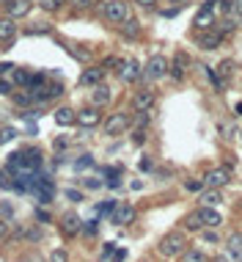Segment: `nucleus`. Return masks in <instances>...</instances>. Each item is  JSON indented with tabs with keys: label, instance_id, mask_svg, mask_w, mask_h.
Segmentation results:
<instances>
[{
	"label": "nucleus",
	"instance_id": "27",
	"mask_svg": "<svg viewBox=\"0 0 242 262\" xmlns=\"http://www.w3.org/2000/svg\"><path fill=\"white\" fill-rule=\"evenodd\" d=\"M64 3H66V0H39V9H44V11H50V14H52V11L64 9Z\"/></svg>",
	"mask_w": 242,
	"mask_h": 262
},
{
	"label": "nucleus",
	"instance_id": "29",
	"mask_svg": "<svg viewBox=\"0 0 242 262\" xmlns=\"http://www.w3.org/2000/svg\"><path fill=\"white\" fill-rule=\"evenodd\" d=\"M14 83H17V86H22V89H28V86H31V72L17 69V72H14Z\"/></svg>",
	"mask_w": 242,
	"mask_h": 262
},
{
	"label": "nucleus",
	"instance_id": "52",
	"mask_svg": "<svg viewBox=\"0 0 242 262\" xmlns=\"http://www.w3.org/2000/svg\"><path fill=\"white\" fill-rule=\"evenodd\" d=\"M204 240H209V243H215V240H218V234H215V232H204Z\"/></svg>",
	"mask_w": 242,
	"mask_h": 262
},
{
	"label": "nucleus",
	"instance_id": "55",
	"mask_svg": "<svg viewBox=\"0 0 242 262\" xmlns=\"http://www.w3.org/2000/svg\"><path fill=\"white\" fill-rule=\"evenodd\" d=\"M237 113H239V116H242V102H239V105H237Z\"/></svg>",
	"mask_w": 242,
	"mask_h": 262
},
{
	"label": "nucleus",
	"instance_id": "11",
	"mask_svg": "<svg viewBox=\"0 0 242 262\" xmlns=\"http://www.w3.org/2000/svg\"><path fill=\"white\" fill-rule=\"evenodd\" d=\"M105 66H88V69H83L80 72V80L77 83L80 86H97V83H102L105 80Z\"/></svg>",
	"mask_w": 242,
	"mask_h": 262
},
{
	"label": "nucleus",
	"instance_id": "33",
	"mask_svg": "<svg viewBox=\"0 0 242 262\" xmlns=\"http://www.w3.org/2000/svg\"><path fill=\"white\" fill-rule=\"evenodd\" d=\"M88 166H94V158H91V154H80V160L75 163V169L83 171V169H88Z\"/></svg>",
	"mask_w": 242,
	"mask_h": 262
},
{
	"label": "nucleus",
	"instance_id": "22",
	"mask_svg": "<svg viewBox=\"0 0 242 262\" xmlns=\"http://www.w3.org/2000/svg\"><path fill=\"white\" fill-rule=\"evenodd\" d=\"M212 19H215V17H212V9H209V6H204V9L196 14V25L206 31V28H212Z\"/></svg>",
	"mask_w": 242,
	"mask_h": 262
},
{
	"label": "nucleus",
	"instance_id": "6",
	"mask_svg": "<svg viewBox=\"0 0 242 262\" xmlns=\"http://www.w3.org/2000/svg\"><path fill=\"white\" fill-rule=\"evenodd\" d=\"M58 229L64 232L66 238H75V234L83 232V221H80L77 213H64V216H60V221H58Z\"/></svg>",
	"mask_w": 242,
	"mask_h": 262
},
{
	"label": "nucleus",
	"instance_id": "19",
	"mask_svg": "<svg viewBox=\"0 0 242 262\" xmlns=\"http://www.w3.org/2000/svg\"><path fill=\"white\" fill-rule=\"evenodd\" d=\"M187 64H190V61H187L185 53H176V58H173V66H171V77H173V80H182V77H185Z\"/></svg>",
	"mask_w": 242,
	"mask_h": 262
},
{
	"label": "nucleus",
	"instance_id": "9",
	"mask_svg": "<svg viewBox=\"0 0 242 262\" xmlns=\"http://www.w3.org/2000/svg\"><path fill=\"white\" fill-rule=\"evenodd\" d=\"M154 102H157V94L152 89H140V91H135V97H132V108L135 111H152Z\"/></svg>",
	"mask_w": 242,
	"mask_h": 262
},
{
	"label": "nucleus",
	"instance_id": "14",
	"mask_svg": "<svg viewBox=\"0 0 242 262\" xmlns=\"http://www.w3.org/2000/svg\"><path fill=\"white\" fill-rule=\"evenodd\" d=\"M110 99H113V91L107 89L105 83H97V86H94V94H91V102L97 105V108H102V105H107V102H110Z\"/></svg>",
	"mask_w": 242,
	"mask_h": 262
},
{
	"label": "nucleus",
	"instance_id": "20",
	"mask_svg": "<svg viewBox=\"0 0 242 262\" xmlns=\"http://www.w3.org/2000/svg\"><path fill=\"white\" fill-rule=\"evenodd\" d=\"M121 33H124L127 39H135L140 33V22H138V19H132V17H127L124 22H121Z\"/></svg>",
	"mask_w": 242,
	"mask_h": 262
},
{
	"label": "nucleus",
	"instance_id": "26",
	"mask_svg": "<svg viewBox=\"0 0 242 262\" xmlns=\"http://www.w3.org/2000/svg\"><path fill=\"white\" fill-rule=\"evenodd\" d=\"M228 248H231L237 257H242V232H234V234H228Z\"/></svg>",
	"mask_w": 242,
	"mask_h": 262
},
{
	"label": "nucleus",
	"instance_id": "10",
	"mask_svg": "<svg viewBox=\"0 0 242 262\" xmlns=\"http://www.w3.org/2000/svg\"><path fill=\"white\" fill-rule=\"evenodd\" d=\"M228 182H231V171L228 169H209L204 177V185L209 188H226Z\"/></svg>",
	"mask_w": 242,
	"mask_h": 262
},
{
	"label": "nucleus",
	"instance_id": "41",
	"mask_svg": "<svg viewBox=\"0 0 242 262\" xmlns=\"http://www.w3.org/2000/svg\"><path fill=\"white\" fill-rule=\"evenodd\" d=\"M113 254H116V243H105V246H102V259L113 257Z\"/></svg>",
	"mask_w": 242,
	"mask_h": 262
},
{
	"label": "nucleus",
	"instance_id": "16",
	"mask_svg": "<svg viewBox=\"0 0 242 262\" xmlns=\"http://www.w3.org/2000/svg\"><path fill=\"white\" fill-rule=\"evenodd\" d=\"M14 36H17V19L3 17V19H0V42H3V44H9Z\"/></svg>",
	"mask_w": 242,
	"mask_h": 262
},
{
	"label": "nucleus",
	"instance_id": "47",
	"mask_svg": "<svg viewBox=\"0 0 242 262\" xmlns=\"http://www.w3.org/2000/svg\"><path fill=\"white\" fill-rule=\"evenodd\" d=\"M11 69H17V66H11V64H0V77H6Z\"/></svg>",
	"mask_w": 242,
	"mask_h": 262
},
{
	"label": "nucleus",
	"instance_id": "32",
	"mask_svg": "<svg viewBox=\"0 0 242 262\" xmlns=\"http://www.w3.org/2000/svg\"><path fill=\"white\" fill-rule=\"evenodd\" d=\"M50 262H69V254H66V248H55V251L50 254Z\"/></svg>",
	"mask_w": 242,
	"mask_h": 262
},
{
	"label": "nucleus",
	"instance_id": "3",
	"mask_svg": "<svg viewBox=\"0 0 242 262\" xmlns=\"http://www.w3.org/2000/svg\"><path fill=\"white\" fill-rule=\"evenodd\" d=\"M102 17L113 25H121L127 17H130V6L124 0H105L102 3Z\"/></svg>",
	"mask_w": 242,
	"mask_h": 262
},
{
	"label": "nucleus",
	"instance_id": "40",
	"mask_svg": "<svg viewBox=\"0 0 242 262\" xmlns=\"http://www.w3.org/2000/svg\"><path fill=\"white\" fill-rule=\"evenodd\" d=\"M118 64H121V58H116V56H107L105 61H102L105 69H113V66H118Z\"/></svg>",
	"mask_w": 242,
	"mask_h": 262
},
{
	"label": "nucleus",
	"instance_id": "2",
	"mask_svg": "<svg viewBox=\"0 0 242 262\" xmlns=\"http://www.w3.org/2000/svg\"><path fill=\"white\" fill-rule=\"evenodd\" d=\"M130 124H132V119L127 111H113L102 122V130H105V136H121V133H127Z\"/></svg>",
	"mask_w": 242,
	"mask_h": 262
},
{
	"label": "nucleus",
	"instance_id": "54",
	"mask_svg": "<svg viewBox=\"0 0 242 262\" xmlns=\"http://www.w3.org/2000/svg\"><path fill=\"white\" fill-rule=\"evenodd\" d=\"M234 9H237L239 14H242V0H234Z\"/></svg>",
	"mask_w": 242,
	"mask_h": 262
},
{
	"label": "nucleus",
	"instance_id": "34",
	"mask_svg": "<svg viewBox=\"0 0 242 262\" xmlns=\"http://www.w3.org/2000/svg\"><path fill=\"white\" fill-rule=\"evenodd\" d=\"M66 50H69L72 56L77 58V61H88V58H91V53H88V50H77V47H66Z\"/></svg>",
	"mask_w": 242,
	"mask_h": 262
},
{
	"label": "nucleus",
	"instance_id": "13",
	"mask_svg": "<svg viewBox=\"0 0 242 262\" xmlns=\"http://www.w3.org/2000/svg\"><path fill=\"white\" fill-rule=\"evenodd\" d=\"M198 44H201V50H218V47H223V36H220L218 31H209V28H206V31L198 36Z\"/></svg>",
	"mask_w": 242,
	"mask_h": 262
},
{
	"label": "nucleus",
	"instance_id": "36",
	"mask_svg": "<svg viewBox=\"0 0 242 262\" xmlns=\"http://www.w3.org/2000/svg\"><path fill=\"white\" fill-rule=\"evenodd\" d=\"M36 221H42V224H50V221H52L50 210H44V204H42V210L36 207Z\"/></svg>",
	"mask_w": 242,
	"mask_h": 262
},
{
	"label": "nucleus",
	"instance_id": "4",
	"mask_svg": "<svg viewBox=\"0 0 242 262\" xmlns=\"http://www.w3.org/2000/svg\"><path fill=\"white\" fill-rule=\"evenodd\" d=\"M168 69H171V66H168V61L163 56H152L143 66V77L146 80H163L168 75Z\"/></svg>",
	"mask_w": 242,
	"mask_h": 262
},
{
	"label": "nucleus",
	"instance_id": "35",
	"mask_svg": "<svg viewBox=\"0 0 242 262\" xmlns=\"http://www.w3.org/2000/svg\"><path fill=\"white\" fill-rule=\"evenodd\" d=\"M218 33H220V36H228V33H234V22H231V19H223V22L218 25Z\"/></svg>",
	"mask_w": 242,
	"mask_h": 262
},
{
	"label": "nucleus",
	"instance_id": "53",
	"mask_svg": "<svg viewBox=\"0 0 242 262\" xmlns=\"http://www.w3.org/2000/svg\"><path fill=\"white\" fill-rule=\"evenodd\" d=\"M66 144H69V141H66V138H58V141H55V149H64Z\"/></svg>",
	"mask_w": 242,
	"mask_h": 262
},
{
	"label": "nucleus",
	"instance_id": "49",
	"mask_svg": "<svg viewBox=\"0 0 242 262\" xmlns=\"http://www.w3.org/2000/svg\"><path fill=\"white\" fill-rule=\"evenodd\" d=\"M9 234V224H6V218H0V240Z\"/></svg>",
	"mask_w": 242,
	"mask_h": 262
},
{
	"label": "nucleus",
	"instance_id": "30",
	"mask_svg": "<svg viewBox=\"0 0 242 262\" xmlns=\"http://www.w3.org/2000/svg\"><path fill=\"white\" fill-rule=\"evenodd\" d=\"M9 94H14V83L6 77H0V97H9Z\"/></svg>",
	"mask_w": 242,
	"mask_h": 262
},
{
	"label": "nucleus",
	"instance_id": "23",
	"mask_svg": "<svg viewBox=\"0 0 242 262\" xmlns=\"http://www.w3.org/2000/svg\"><path fill=\"white\" fill-rule=\"evenodd\" d=\"M182 262H209V259H206V254L201 251V248H185Z\"/></svg>",
	"mask_w": 242,
	"mask_h": 262
},
{
	"label": "nucleus",
	"instance_id": "56",
	"mask_svg": "<svg viewBox=\"0 0 242 262\" xmlns=\"http://www.w3.org/2000/svg\"><path fill=\"white\" fill-rule=\"evenodd\" d=\"M215 262H228V259H223V257H220V259H215Z\"/></svg>",
	"mask_w": 242,
	"mask_h": 262
},
{
	"label": "nucleus",
	"instance_id": "39",
	"mask_svg": "<svg viewBox=\"0 0 242 262\" xmlns=\"http://www.w3.org/2000/svg\"><path fill=\"white\" fill-rule=\"evenodd\" d=\"M220 75L231 77V75H234V64H231V61H223V64H220Z\"/></svg>",
	"mask_w": 242,
	"mask_h": 262
},
{
	"label": "nucleus",
	"instance_id": "24",
	"mask_svg": "<svg viewBox=\"0 0 242 262\" xmlns=\"http://www.w3.org/2000/svg\"><path fill=\"white\" fill-rule=\"evenodd\" d=\"M198 201H204L206 207H215L220 201V188H212V191H201V199Z\"/></svg>",
	"mask_w": 242,
	"mask_h": 262
},
{
	"label": "nucleus",
	"instance_id": "5",
	"mask_svg": "<svg viewBox=\"0 0 242 262\" xmlns=\"http://www.w3.org/2000/svg\"><path fill=\"white\" fill-rule=\"evenodd\" d=\"M140 75H143V66H140L135 58H124V61L118 64V77H121V83H135Z\"/></svg>",
	"mask_w": 242,
	"mask_h": 262
},
{
	"label": "nucleus",
	"instance_id": "17",
	"mask_svg": "<svg viewBox=\"0 0 242 262\" xmlns=\"http://www.w3.org/2000/svg\"><path fill=\"white\" fill-rule=\"evenodd\" d=\"M17 234H19L22 240H28V243H39V240H42V229H39V224H36V226L19 224V226H17Z\"/></svg>",
	"mask_w": 242,
	"mask_h": 262
},
{
	"label": "nucleus",
	"instance_id": "15",
	"mask_svg": "<svg viewBox=\"0 0 242 262\" xmlns=\"http://www.w3.org/2000/svg\"><path fill=\"white\" fill-rule=\"evenodd\" d=\"M198 216H201V224H204V226H209V229H215V226H220V224H223L220 213H218V210H212V207H206V204L198 210Z\"/></svg>",
	"mask_w": 242,
	"mask_h": 262
},
{
	"label": "nucleus",
	"instance_id": "21",
	"mask_svg": "<svg viewBox=\"0 0 242 262\" xmlns=\"http://www.w3.org/2000/svg\"><path fill=\"white\" fill-rule=\"evenodd\" d=\"M14 105H19V108H31V105H36V99H33V91L31 89H22L14 94Z\"/></svg>",
	"mask_w": 242,
	"mask_h": 262
},
{
	"label": "nucleus",
	"instance_id": "37",
	"mask_svg": "<svg viewBox=\"0 0 242 262\" xmlns=\"http://www.w3.org/2000/svg\"><path fill=\"white\" fill-rule=\"evenodd\" d=\"M99 221H85V224H83V234H88V238H91V234H97V229H99Z\"/></svg>",
	"mask_w": 242,
	"mask_h": 262
},
{
	"label": "nucleus",
	"instance_id": "31",
	"mask_svg": "<svg viewBox=\"0 0 242 262\" xmlns=\"http://www.w3.org/2000/svg\"><path fill=\"white\" fill-rule=\"evenodd\" d=\"M66 3H69L72 9H77V11H85V9L94 6V0H66Z\"/></svg>",
	"mask_w": 242,
	"mask_h": 262
},
{
	"label": "nucleus",
	"instance_id": "48",
	"mask_svg": "<svg viewBox=\"0 0 242 262\" xmlns=\"http://www.w3.org/2000/svg\"><path fill=\"white\" fill-rule=\"evenodd\" d=\"M138 6H143V9H152V6H157L160 0H135Z\"/></svg>",
	"mask_w": 242,
	"mask_h": 262
},
{
	"label": "nucleus",
	"instance_id": "25",
	"mask_svg": "<svg viewBox=\"0 0 242 262\" xmlns=\"http://www.w3.org/2000/svg\"><path fill=\"white\" fill-rule=\"evenodd\" d=\"M201 226H204V224H201V216H198V213H190V216L185 218V229H187V232H198Z\"/></svg>",
	"mask_w": 242,
	"mask_h": 262
},
{
	"label": "nucleus",
	"instance_id": "12",
	"mask_svg": "<svg viewBox=\"0 0 242 262\" xmlns=\"http://www.w3.org/2000/svg\"><path fill=\"white\" fill-rule=\"evenodd\" d=\"M77 124L80 127H97L102 124V113H99V108L94 105V108H83L77 113Z\"/></svg>",
	"mask_w": 242,
	"mask_h": 262
},
{
	"label": "nucleus",
	"instance_id": "50",
	"mask_svg": "<svg viewBox=\"0 0 242 262\" xmlns=\"http://www.w3.org/2000/svg\"><path fill=\"white\" fill-rule=\"evenodd\" d=\"M140 169H143V171H152V169H154V163H152L149 158H143V160H140Z\"/></svg>",
	"mask_w": 242,
	"mask_h": 262
},
{
	"label": "nucleus",
	"instance_id": "28",
	"mask_svg": "<svg viewBox=\"0 0 242 262\" xmlns=\"http://www.w3.org/2000/svg\"><path fill=\"white\" fill-rule=\"evenodd\" d=\"M116 207H118L116 199H107V201H102V204L97 207V213H99V216H113V210H116Z\"/></svg>",
	"mask_w": 242,
	"mask_h": 262
},
{
	"label": "nucleus",
	"instance_id": "51",
	"mask_svg": "<svg viewBox=\"0 0 242 262\" xmlns=\"http://www.w3.org/2000/svg\"><path fill=\"white\" fill-rule=\"evenodd\" d=\"M66 196H69L72 201H80V199H83V193H80V191H66Z\"/></svg>",
	"mask_w": 242,
	"mask_h": 262
},
{
	"label": "nucleus",
	"instance_id": "46",
	"mask_svg": "<svg viewBox=\"0 0 242 262\" xmlns=\"http://www.w3.org/2000/svg\"><path fill=\"white\" fill-rule=\"evenodd\" d=\"M124 257H127L124 248H116V254H113V259H110V262H124Z\"/></svg>",
	"mask_w": 242,
	"mask_h": 262
},
{
	"label": "nucleus",
	"instance_id": "7",
	"mask_svg": "<svg viewBox=\"0 0 242 262\" xmlns=\"http://www.w3.org/2000/svg\"><path fill=\"white\" fill-rule=\"evenodd\" d=\"M135 207L132 204H127V201H118V207L113 210V216H110V221L113 224H118V226H124V224H132L135 221Z\"/></svg>",
	"mask_w": 242,
	"mask_h": 262
},
{
	"label": "nucleus",
	"instance_id": "42",
	"mask_svg": "<svg viewBox=\"0 0 242 262\" xmlns=\"http://www.w3.org/2000/svg\"><path fill=\"white\" fill-rule=\"evenodd\" d=\"M143 141H146V130H143V127H140V130H135V136H132V144H143Z\"/></svg>",
	"mask_w": 242,
	"mask_h": 262
},
{
	"label": "nucleus",
	"instance_id": "45",
	"mask_svg": "<svg viewBox=\"0 0 242 262\" xmlns=\"http://www.w3.org/2000/svg\"><path fill=\"white\" fill-rule=\"evenodd\" d=\"M14 138V130H11V127H6L3 133H0V144H3V141H11Z\"/></svg>",
	"mask_w": 242,
	"mask_h": 262
},
{
	"label": "nucleus",
	"instance_id": "18",
	"mask_svg": "<svg viewBox=\"0 0 242 262\" xmlns=\"http://www.w3.org/2000/svg\"><path fill=\"white\" fill-rule=\"evenodd\" d=\"M55 122L60 127H69V124H77V111H72L69 105H60L55 111Z\"/></svg>",
	"mask_w": 242,
	"mask_h": 262
},
{
	"label": "nucleus",
	"instance_id": "38",
	"mask_svg": "<svg viewBox=\"0 0 242 262\" xmlns=\"http://www.w3.org/2000/svg\"><path fill=\"white\" fill-rule=\"evenodd\" d=\"M185 188H187V191H204V182H198V179H187V182H185Z\"/></svg>",
	"mask_w": 242,
	"mask_h": 262
},
{
	"label": "nucleus",
	"instance_id": "44",
	"mask_svg": "<svg viewBox=\"0 0 242 262\" xmlns=\"http://www.w3.org/2000/svg\"><path fill=\"white\" fill-rule=\"evenodd\" d=\"M220 3V11H223V14H228V11L234 9V0H218Z\"/></svg>",
	"mask_w": 242,
	"mask_h": 262
},
{
	"label": "nucleus",
	"instance_id": "43",
	"mask_svg": "<svg viewBox=\"0 0 242 262\" xmlns=\"http://www.w3.org/2000/svg\"><path fill=\"white\" fill-rule=\"evenodd\" d=\"M0 213H3L6 218H11V216H14V210H11V204H9V201H0Z\"/></svg>",
	"mask_w": 242,
	"mask_h": 262
},
{
	"label": "nucleus",
	"instance_id": "8",
	"mask_svg": "<svg viewBox=\"0 0 242 262\" xmlns=\"http://www.w3.org/2000/svg\"><path fill=\"white\" fill-rule=\"evenodd\" d=\"M31 11H33L31 0H9V3H6V17H11V19H22V17H28Z\"/></svg>",
	"mask_w": 242,
	"mask_h": 262
},
{
	"label": "nucleus",
	"instance_id": "1",
	"mask_svg": "<svg viewBox=\"0 0 242 262\" xmlns=\"http://www.w3.org/2000/svg\"><path fill=\"white\" fill-rule=\"evenodd\" d=\"M185 248H187V243H185V234H179V232H171V234H165V238L160 240L157 251L163 254V257L173 259V257H182V254H185Z\"/></svg>",
	"mask_w": 242,
	"mask_h": 262
}]
</instances>
